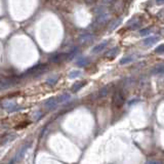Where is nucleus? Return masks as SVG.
<instances>
[{"label":"nucleus","instance_id":"obj_12","mask_svg":"<svg viewBox=\"0 0 164 164\" xmlns=\"http://www.w3.org/2000/svg\"><path fill=\"white\" fill-rule=\"evenodd\" d=\"M88 63H89V61H88L87 58H80V59L76 62V65L79 67H85L88 65Z\"/></svg>","mask_w":164,"mask_h":164},{"label":"nucleus","instance_id":"obj_7","mask_svg":"<svg viewBox=\"0 0 164 164\" xmlns=\"http://www.w3.org/2000/svg\"><path fill=\"white\" fill-rule=\"evenodd\" d=\"M92 39H94V37H92L90 34H83V35H81L80 37H79V42H80L81 44H85V43L91 42Z\"/></svg>","mask_w":164,"mask_h":164},{"label":"nucleus","instance_id":"obj_16","mask_svg":"<svg viewBox=\"0 0 164 164\" xmlns=\"http://www.w3.org/2000/svg\"><path fill=\"white\" fill-rule=\"evenodd\" d=\"M70 99V94H62L61 96L59 98V103H65V102H67V101Z\"/></svg>","mask_w":164,"mask_h":164},{"label":"nucleus","instance_id":"obj_11","mask_svg":"<svg viewBox=\"0 0 164 164\" xmlns=\"http://www.w3.org/2000/svg\"><path fill=\"white\" fill-rule=\"evenodd\" d=\"M66 57H67V55H65V53H59V55H53V57L50 59V61L53 63H59V62L63 61Z\"/></svg>","mask_w":164,"mask_h":164},{"label":"nucleus","instance_id":"obj_8","mask_svg":"<svg viewBox=\"0 0 164 164\" xmlns=\"http://www.w3.org/2000/svg\"><path fill=\"white\" fill-rule=\"evenodd\" d=\"M45 65H37V66H34L33 68L29 69L25 74H34L35 72H39V71H42L45 69Z\"/></svg>","mask_w":164,"mask_h":164},{"label":"nucleus","instance_id":"obj_1","mask_svg":"<svg viewBox=\"0 0 164 164\" xmlns=\"http://www.w3.org/2000/svg\"><path fill=\"white\" fill-rule=\"evenodd\" d=\"M124 96H123V94L120 90H117V91H115V94H114L113 96V101H112V105H113L114 108H116V109H119V108H121L123 106V104H124Z\"/></svg>","mask_w":164,"mask_h":164},{"label":"nucleus","instance_id":"obj_22","mask_svg":"<svg viewBox=\"0 0 164 164\" xmlns=\"http://www.w3.org/2000/svg\"><path fill=\"white\" fill-rule=\"evenodd\" d=\"M157 4H164V0H156Z\"/></svg>","mask_w":164,"mask_h":164},{"label":"nucleus","instance_id":"obj_4","mask_svg":"<svg viewBox=\"0 0 164 164\" xmlns=\"http://www.w3.org/2000/svg\"><path fill=\"white\" fill-rule=\"evenodd\" d=\"M118 53H119V47L116 46V47H114V48H112L111 50L108 51V53H106L105 57L107 58V59H109V60H113V59H115V58L117 57Z\"/></svg>","mask_w":164,"mask_h":164},{"label":"nucleus","instance_id":"obj_6","mask_svg":"<svg viewBox=\"0 0 164 164\" xmlns=\"http://www.w3.org/2000/svg\"><path fill=\"white\" fill-rule=\"evenodd\" d=\"M158 40H159L158 36H152V37H149V38H147V39H145L143 41V44L145 46H151V45H153L154 43H156Z\"/></svg>","mask_w":164,"mask_h":164},{"label":"nucleus","instance_id":"obj_2","mask_svg":"<svg viewBox=\"0 0 164 164\" xmlns=\"http://www.w3.org/2000/svg\"><path fill=\"white\" fill-rule=\"evenodd\" d=\"M58 104H59V101H58L57 99L50 98L44 103V107L48 110H51V109H55V108L58 106Z\"/></svg>","mask_w":164,"mask_h":164},{"label":"nucleus","instance_id":"obj_23","mask_svg":"<svg viewBox=\"0 0 164 164\" xmlns=\"http://www.w3.org/2000/svg\"><path fill=\"white\" fill-rule=\"evenodd\" d=\"M149 163H160V161H149Z\"/></svg>","mask_w":164,"mask_h":164},{"label":"nucleus","instance_id":"obj_5","mask_svg":"<svg viewBox=\"0 0 164 164\" xmlns=\"http://www.w3.org/2000/svg\"><path fill=\"white\" fill-rule=\"evenodd\" d=\"M107 45H108V41L107 40H105V41H103V42H101V43H99L98 45H96V46L92 48V53H101L102 50H104V49L107 47Z\"/></svg>","mask_w":164,"mask_h":164},{"label":"nucleus","instance_id":"obj_10","mask_svg":"<svg viewBox=\"0 0 164 164\" xmlns=\"http://www.w3.org/2000/svg\"><path fill=\"white\" fill-rule=\"evenodd\" d=\"M86 84V81H79V82H76V83H74L72 85V87H71V90H72L73 92H77L79 91V90L81 89L82 87H83L84 85Z\"/></svg>","mask_w":164,"mask_h":164},{"label":"nucleus","instance_id":"obj_13","mask_svg":"<svg viewBox=\"0 0 164 164\" xmlns=\"http://www.w3.org/2000/svg\"><path fill=\"white\" fill-rule=\"evenodd\" d=\"M81 75V71H79V70H73V71H71L70 73H69V75H68V77L70 79H75V78H77V77H79Z\"/></svg>","mask_w":164,"mask_h":164},{"label":"nucleus","instance_id":"obj_17","mask_svg":"<svg viewBox=\"0 0 164 164\" xmlns=\"http://www.w3.org/2000/svg\"><path fill=\"white\" fill-rule=\"evenodd\" d=\"M108 90H109V88L107 87V86H105L104 88H102V89L100 90V96L101 98H104V96H106L108 94Z\"/></svg>","mask_w":164,"mask_h":164},{"label":"nucleus","instance_id":"obj_21","mask_svg":"<svg viewBox=\"0 0 164 164\" xmlns=\"http://www.w3.org/2000/svg\"><path fill=\"white\" fill-rule=\"evenodd\" d=\"M84 1H85V3H87V4H92V3H94L96 0H84Z\"/></svg>","mask_w":164,"mask_h":164},{"label":"nucleus","instance_id":"obj_3","mask_svg":"<svg viewBox=\"0 0 164 164\" xmlns=\"http://www.w3.org/2000/svg\"><path fill=\"white\" fill-rule=\"evenodd\" d=\"M29 146L30 145L29 144H26L25 146H23L22 148L20 149V151L18 152V154H17V156H16V158L14 159V160L12 161V162H16V161H19V160H21L22 158L24 157V155H25V153H26V151L28 150V148H29Z\"/></svg>","mask_w":164,"mask_h":164},{"label":"nucleus","instance_id":"obj_9","mask_svg":"<svg viewBox=\"0 0 164 164\" xmlns=\"http://www.w3.org/2000/svg\"><path fill=\"white\" fill-rule=\"evenodd\" d=\"M152 74L154 75H163L164 74V64L157 65L152 70Z\"/></svg>","mask_w":164,"mask_h":164},{"label":"nucleus","instance_id":"obj_14","mask_svg":"<svg viewBox=\"0 0 164 164\" xmlns=\"http://www.w3.org/2000/svg\"><path fill=\"white\" fill-rule=\"evenodd\" d=\"M58 80H59V76H58V75H53V76L49 77V78L47 79L46 83L48 84V85H55L58 82Z\"/></svg>","mask_w":164,"mask_h":164},{"label":"nucleus","instance_id":"obj_15","mask_svg":"<svg viewBox=\"0 0 164 164\" xmlns=\"http://www.w3.org/2000/svg\"><path fill=\"white\" fill-rule=\"evenodd\" d=\"M133 55H129V57H125V58H123V59H121V61H120V64L121 65H125V64H128V63H130V62H132L133 60Z\"/></svg>","mask_w":164,"mask_h":164},{"label":"nucleus","instance_id":"obj_20","mask_svg":"<svg viewBox=\"0 0 164 164\" xmlns=\"http://www.w3.org/2000/svg\"><path fill=\"white\" fill-rule=\"evenodd\" d=\"M149 32H150V29H143V30H141V35H146V34H148Z\"/></svg>","mask_w":164,"mask_h":164},{"label":"nucleus","instance_id":"obj_18","mask_svg":"<svg viewBox=\"0 0 164 164\" xmlns=\"http://www.w3.org/2000/svg\"><path fill=\"white\" fill-rule=\"evenodd\" d=\"M155 53H164V43L156 47V49H155Z\"/></svg>","mask_w":164,"mask_h":164},{"label":"nucleus","instance_id":"obj_19","mask_svg":"<svg viewBox=\"0 0 164 164\" xmlns=\"http://www.w3.org/2000/svg\"><path fill=\"white\" fill-rule=\"evenodd\" d=\"M108 20H109V14H103V16H101L100 18L98 19V21L100 22V23H105V22Z\"/></svg>","mask_w":164,"mask_h":164}]
</instances>
